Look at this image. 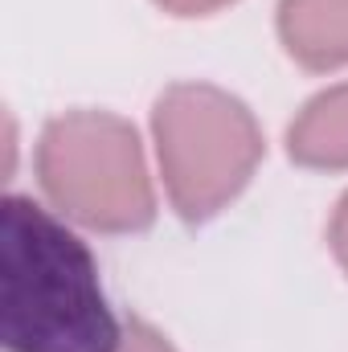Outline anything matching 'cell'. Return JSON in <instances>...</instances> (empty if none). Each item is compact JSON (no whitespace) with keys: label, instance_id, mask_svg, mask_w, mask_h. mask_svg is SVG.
<instances>
[{"label":"cell","instance_id":"obj_1","mask_svg":"<svg viewBox=\"0 0 348 352\" xmlns=\"http://www.w3.org/2000/svg\"><path fill=\"white\" fill-rule=\"evenodd\" d=\"M0 332L12 352L119 349L90 250L25 197L0 209Z\"/></svg>","mask_w":348,"mask_h":352},{"label":"cell","instance_id":"obj_2","mask_svg":"<svg viewBox=\"0 0 348 352\" xmlns=\"http://www.w3.org/2000/svg\"><path fill=\"white\" fill-rule=\"evenodd\" d=\"M156 148L173 205L184 217H209L250 180L262 135L226 90L173 87L156 102Z\"/></svg>","mask_w":348,"mask_h":352},{"label":"cell","instance_id":"obj_3","mask_svg":"<svg viewBox=\"0 0 348 352\" xmlns=\"http://www.w3.org/2000/svg\"><path fill=\"white\" fill-rule=\"evenodd\" d=\"M41 184L78 221L140 230L152 221V184L135 131L102 111H74L45 127L37 152Z\"/></svg>","mask_w":348,"mask_h":352},{"label":"cell","instance_id":"obj_4","mask_svg":"<svg viewBox=\"0 0 348 352\" xmlns=\"http://www.w3.org/2000/svg\"><path fill=\"white\" fill-rule=\"evenodd\" d=\"M287 50L307 66L348 62V0H283L279 8Z\"/></svg>","mask_w":348,"mask_h":352},{"label":"cell","instance_id":"obj_5","mask_svg":"<svg viewBox=\"0 0 348 352\" xmlns=\"http://www.w3.org/2000/svg\"><path fill=\"white\" fill-rule=\"evenodd\" d=\"M291 156L316 168L348 164V87H336L307 102V111L291 127Z\"/></svg>","mask_w":348,"mask_h":352},{"label":"cell","instance_id":"obj_6","mask_svg":"<svg viewBox=\"0 0 348 352\" xmlns=\"http://www.w3.org/2000/svg\"><path fill=\"white\" fill-rule=\"evenodd\" d=\"M127 352H173V349H168V340H164L160 332H152V328H144V324H131Z\"/></svg>","mask_w":348,"mask_h":352},{"label":"cell","instance_id":"obj_7","mask_svg":"<svg viewBox=\"0 0 348 352\" xmlns=\"http://www.w3.org/2000/svg\"><path fill=\"white\" fill-rule=\"evenodd\" d=\"M332 246H336L340 263L348 266V197L340 201V209H336V221H332Z\"/></svg>","mask_w":348,"mask_h":352},{"label":"cell","instance_id":"obj_8","mask_svg":"<svg viewBox=\"0 0 348 352\" xmlns=\"http://www.w3.org/2000/svg\"><path fill=\"white\" fill-rule=\"evenodd\" d=\"M160 4L173 8V12H209V8H217L226 0H160Z\"/></svg>","mask_w":348,"mask_h":352}]
</instances>
